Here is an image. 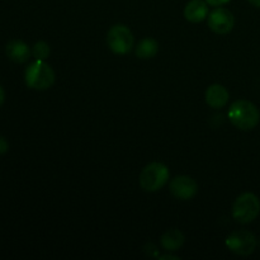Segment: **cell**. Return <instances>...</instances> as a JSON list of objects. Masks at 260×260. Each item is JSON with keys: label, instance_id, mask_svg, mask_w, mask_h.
Returning a JSON list of instances; mask_svg holds the SVG:
<instances>
[{"label": "cell", "instance_id": "4", "mask_svg": "<svg viewBox=\"0 0 260 260\" xmlns=\"http://www.w3.org/2000/svg\"><path fill=\"white\" fill-rule=\"evenodd\" d=\"M260 213V201L254 193L246 192L239 196L233 205V217L239 223H250Z\"/></svg>", "mask_w": 260, "mask_h": 260}, {"label": "cell", "instance_id": "2", "mask_svg": "<svg viewBox=\"0 0 260 260\" xmlns=\"http://www.w3.org/2000/svg\"><path fill=\"white\" fill-rule=\"evenodd\" d=\"M25 84L35 90H47L55 83V71L43 60H36L24 73Z\"/></svg>", "mask_w": 260, "mask_h": 260}, {"label": "cell", "instance_id": "8", "mask_svg": "<svg viewBox=\"0 0 260 260\" xmlns=\"http://www.w3.org/2000/svg\"><path fill=\"white\" fill-rule=\"evenodd\" d=\"M170 193L175 198L182 201H188L197 194L198 185L193 178L188 175H178L170 183Z\"/></svg>", "mask_w": 260, "mask_h": 260}, {"label": "cell", "instance_id": "6", "mask_svg": "<svg viewBox=\"0 0 260 260\" xmlns=\"http://www.w3.org/2000/svg\"><path fill=\"white\" fill-rule=\"evenodd\" d=\"M258 241L254 234L248 230H236L226 239V246L231 253L240 256H248L254 253Z\"/></svg>", "mask_w": 260, "mask_h": 260}, {"label": "cell", "instance_id": "10", "mask_svg": "<svg viewBox=\"0 0 260 260\" xmlns=\"http://www.w3.org/2000/svg\"><path fill=\"white\" fill-rule=\"evenodd\" d=\"M5 53L15 63H24L30 57V48L25 42L20 40H13L8 42Z\"/></svg>", "mask_w": 260, "mask_h": 260}, {"label": "cell", "instance_id": "14", "mask_svg": "<svg viewBox=\"0 0 260 260\" xmlns=\"http://www.w3.org/2000/svg\"><path fill=\"white\" fill-rule=\"evenodd\" d=\"M50 46L45 42V41H38L35 46H33L32 53L33 56L36 57V60H43L45 61L46 58L50 56Z\"/></svg>", "mask_w": 260, "mask_h": 260}, {"label": "cell", "instance_id": "9", "mask_svg": "<svg viewBox=\"0 0 260 260\" xmlns=\"http://www.w3.org/2000/svg\"><path fill=\"white\" fill-rule=\"evenodd\" d=\"M206 103L211 107V108L220 109L222 107L226 106V103L229 102V91L221 84H212L207 88L206 90Z\"/></svg>", "mask_w": 260, "mask_h": 260}, {"label": "cell", "instance_id": "16", "mask_svg": "<svg viewBox=\"0 0 260 260\" xmlns=\"http://www.w3.org/2000/svg\"><path fill=\"white\" fill-rule=\"evenodd\" d=\"M208 5H212V7H221V5L226 4L229 3L230 0H206Z\"/></svg>", "mask_w": 260, "mask_h": 260}, {"label": "cell", "instance_id": "11", "mask_svg": "<svg viewBox=\"0 0 260 260\" xmlns=\"http://www.w3.org/2000/svg\"><path fill=\"white\" fill-rule=\"evenodd\" d=\"M184 17L190 23H201L208 17V4L203 0H190L184 8Z\"/></svg>", "mask_w": 260, "mask_h": 260}, {"label": "cell", "instance_id": "12", "mask_svg": "<svg viewBox=\"0 0 260 260\" xmlns=\"http://www.w3.org/2000/svg\"><path fill=\"white\" fill-rule=\"evenodd\" d=\"M161 246L167 251H177L184 244V235L178 229H169L161 235Z\"/></svg>", "mask_w": 260, "mask_h": 260}, {"label": "cell", "instance_id": "15", "mask_svg": "<svg viewBox=\"0 0 260 260\" xmlns=\"http://www.w3.org/2000/svg\"><path fill=\"white\" fill-rule=\"evenodd\" d=\"M8 150H9V144H8V141L4 137L0 136V155L5 154Z\"/></svg>", "mask_w": 260, "mask_h": 260}, {"label": "cell", "instance_id": "7", "mask_svg": "<svg viewBox=\"0 0 260 260\" xmlns=\"http://www.w3.org/2000/svg\"><path fill=\"white\" fill-rule=\"evenodd\" d=\"M207 23L212 32L217 35H228L235 25V18L229 9L217 7L208 14Z\"/></svg>", "mask_w": 260, "mask_h": 260}, {"label": "cell", "instance_id": "1", "mask_svg": "<svg viewBox=\"0 0 260 260\" xmlns=\"http://www.w3.org/2000/svg\"><path fill=\"white\" fill-rule=\"evenodd\" d=\"M229 119L239 129L250 131L259 124L260 112L258 107L250 101L240 99L234 102L229 108Z\"/></svg>", "mask_w": 260, "mask_h": 260}, {"label": "cell", "instance_id": "13", "mask_svg": "<svg viewBox=\"0 0 260 260\" xmlns=\"http://www.w3.org/2000/svg\"><path fill=\"white\" fill-rule=\"evenodd\" d=\"M157 52H159V43L151 37L144 38L136 47V56L139 58H144V60L155 57Z\"/></svg>", "mask_w": 260, "mask_h": 260}, {"label": "cell", "instance_id": "3", "mask_svg": "<svg viewBox=\"0 0 260 260\" xmlns=\"http://www.w3.org/2000/svg\"><path fill=\"white\" fill-rule=\"evenodd\" d=\"M170 177L169 169L162 162H151L140 173V187L145 192H157L168 183Z\"/></svg>", "mask_w": 260, "mask_h": 260}, {"label": "cell", "instance_id": "17", "mask_svg": "<svg viewBox=\"0 0 260 260\" xmlns=\"http://www.w3.org/2000/svg\"><path fill=\"white\" fill-rule=\"evenodd\" d=\"M4 102H5V91L4 89H3V86L0 85V107L4 104Z\"/></svg>", "mask_w": 260, "mask_h": 260}, {"label": "cell", "instance_id": "5", "mask_svg": "<svg viewBox=\"0 0 260 260\" xmlns=\"http://www.w3.org/2000/svg\"><path fill=\"white\" fill-rule=\"evenodd\" d=\"M107 43L116 55H127L134 47V35L123 24H116L107 33Z\"/></svg>", "mask_w": 260, "mask_h": 260}, {"label": "cell", "instance_id": "18", "mask_svg": "<svg viewBox=\"0 0 260 260\" xmlns=\"http://www.w3.org/2000/svg\"><path fill=\"white\" fill-rule=\"evenodd\" d=\"M249 2H250L253 5H255V7L260 8V0H249Z\"/></svg>", "mask_w": 260, "mask_h": 260}]
</instances>
